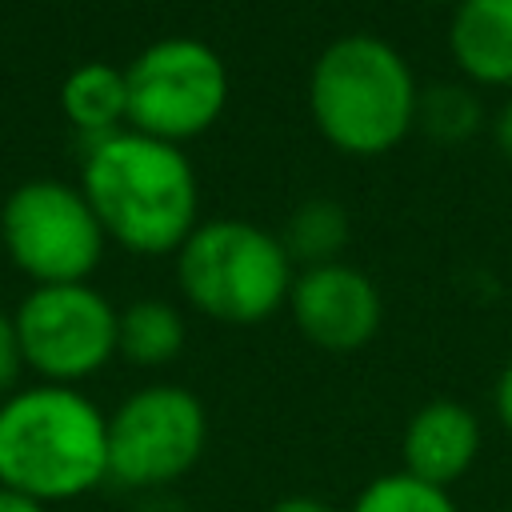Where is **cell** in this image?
Here are the masks:
<instances>
[{"label": "cell", "mask_w": 512, "mask_h": 512, "mask_svg": "<svg viewBox=\"0 0 512 512\" xmlns=\"http://www.w3.org/2000/svg\"><path fill=\"white\" fill-rule=\"evenodd\" d=\"M492 132H496V148L512 160V100L500 108V116H496V128H492Z\"/></svg>", "instance_id": "44dd1931"}, {"label": "cell", "mask_w": 512, "mask_h": 512, "mask_svg": "<svg viewBox=\"0 0 512 512\" xmlns=\"http://www.w3.org/2000/svg\"><path fill=\"white\" fill-rule=\"evenodd\" d=\"M12 264L36 284H84L104 256V228L80 188L60 180L20 184L0 212Z\"/></svg>", "instance_id": "8992f818"}, {"label": "cell", "mask_w": 512, "mask_h": 512, "mask_svg": "<svg viewBox=\"0 0 512 512\" xmlns=\"http://www.w3.org/2000/svg\"><path fill=\"white\" fill-rule=\"evenodd\" d=\"M0 512H48V504H40V500H32V496L0 484Z\"/></svg>", "instance_id": "d6986e66"}, {"label": "cell", "mask_w": 512, "mask_h": 512, "mask_svg": "<svg viewBox=\"0 0 512 512\" xmlns=\"http://www.w3.org/2000/svg\"><path fill=\"white\" fill-rule=\"evenodd\" d=\"M508 512H512V508H508Z\"/></svg>", "instance_id": "603a6c76"}, {"label": "cell", "mask_w": 512, "mask_h": 512, "mask_svg": "<svg viewBox=\"0 0 512 512\" xmlns=\"http://www.w3.org/2000/svg\"><path fill=\"white\" fill-rule=\"evenodd\" d=\"M432 4H444V0H432Z\"/></svg>", "instance_id": "7402d4cb"}, {"label": "cell", "mask_w": 512, "mask_h": 512, "mask_svg": "<svg viewBox=\"0 0 512 512\" xmlns=\"http://www.w3.org/2000/svg\"><path fill=\"white\" fill-rule=\"evenodd\" d=\"M108 480V416L68 384H32L0 400V484L64 504Z\"/></svg>", "instance_id": "7a4b0ae2"}, {"label": "cell", "mask_w": 512, "mask_h": 512, "mask_svg": "<svg viewBox=\"0 0 512 512\" xmlns=\"http://www.w3.org/2000/svg\"><path fill=\"white\" fill-rule=\"evenodd\" d=\"M268 512H336V508L324 504V500H316V496H284Z\"/></svg>", "instance_id": "ffe728a7"}, {"label": "cell", "mask_w": 512, "mask_h": 512, "mask_svg": "<svg viewBox=\"0 0 512 512\" xmlns=\"http://www.w3.org/2000/svg\"><path fill=\"white\" fill-rule=\"evenodd\" d=\"M204 440V404L180 384H148L108 416V480L164 488L196 468Z\"/></svg>", "instance_id": "52a82bcc"}, {"label": "cell", "mask_w": 512, "mask_h": 512, "mask_svg": "<svg viewBox=\"0 0 512 512\" xmlns=\"http://www.w3.org/2000/svg\"><path fill=\"white\" fill-rule=\"evenodd\" d=\"M480 456V420L460 400H428L412 412L400 436V472L452 488Z\"/></svg>", "instance_id": "30bf717a"}, {"label": "cell", "mask_w": 512, "mask_h": 512, "mask_svg": "<svg viewBox=\"0 0 512 512\" xmlns=\"http://www.w3.org/2000/svg\"><path fill=\"white\" fill-rule=\"evenodd\" d=\"M496 416H500V424L512 432V360H508V368H504L500 380H496Z\"/></svg>", "instance_id": "ac0fdd59"}, {"label": "cell", "mask_w": 512, "mask_h": 512, "mask_svg": "<svg viewBox=\"0 0 512 512\" xmlns=\"http://www.w3.org/2000/svg\"><path fill=\"white\" fill-rule=\"evenodd\" d=\"M292 320L308 344L324 352H356L364 348L384 320V304L376 284L352 264H320L304 268L288 292Z\"/></svg>", "instance_id": "9c48e42d"}, {"label": "cell", "mask_w": 512, "mask_h": 512, "mask_svg": "<svg viewBox=\"0 0 512 512\" xmlns=\"http://www.w3.org/2000/svg\"><path fill=\"white\" fill-rule=\"evenodd\" d=\"M448 48L476 84H512V0H460Z\"/></svg>", "instance_id": "8fae6325"}, {"label": "cell", "mask_w": 512, "mask_h": 512, "mask_svg": "<svg viewBox=\"0 0 512 512\" xmlns=\"http://www.w3.org/2000/svg\"><path fill=\"white\" fill-rule=\"evenodd\" d=\"M24 368L44 384H76L116 356L120 312L88 284H36L16 308Z\"/></svg>", "instance_id": "ba28073f"}, {"label": "cell", "mask_w": 512, "mask_h": 512, "mask_svg": "<svg viewBox=\"0 0 512 512\" xmlns=\"http://www.w3.org/2000/svg\"><path fill=\"white\" fill-rule=\"evenodd\" d=\"M20 372H24V352L16 340V320L8 312H0V400L16 392Z\"/></svg>", "instance_id": "e0dca14e"}, {"label": "cell", "mask_w": 512, "mask_h": 512, "mask_svg": "<svg viewBox=\"0 0 512 512\" xmlns=\"http://www.w3.org/2000/svg\"><path fill=\"white\" fill-rule=\"evenodd\" d=\"M60 104H64V116L80 132L104 140V136L116 132L120 120H128V80L112 64H100V60L96 64H80L64 80Z\"/></svg>", "instance_id": "7c38bea8"}, {"label": "cell", "mask_w": 512, "mask_h": 512, "mask_svg": "<svg viewBox=\"0 0 512 512\" xmlns=\"http://www.w3.org/2000/svg\"><path fill=\"white\" fill-rule=\"evenodd\" d=\"M180 292L220 324H260L292 292V260L280 236L248 220H208L176 252Z\"/></svg>", "instance_id": "277c9868"}, {"label": "cell", "mask_w": 512, "mask_h": 512, "mask_svg": "<svg viewBox=\"0 0 512 512\" xmlns=\"http://www.w3.org/2000/svg\"><path fill=\"white\" fill-rule=\"evenodd\" d=\"M480 100L460 84H436L416 100V124L440 144H460L480 128Z\"/></svg>", "instance_id": "9a60e30c"}, {"label": "cell", "mask_w": 512, "mask_h": 512, "mask_svg": "<svg viewBox=\"0 0 512 512\" xmlns=\"http://www.w3.org/2000/svg\"><path fill=\"white\" fill-rule=\"evenodd\" d=\"M184 348V316L164 300H136L120 312L116 352L140 368H160Z\"/></svg>", "instance_id": "4fadbf2b"}, {"label": "cell", "mask_w": 512, "mask_h": 512, "mask_svg": "<svg viewBox=\"0 0 512 512\" xmlns=\"http://www.w3.org/2000/svg\"><path fill=\"white\" fill-rule=\"evenodd\" d=\"M416 80L404 56L380 36L332 40L308 76V108L320 136L348 156H380L416 124Z\"/></svg>", "instance_id": "3957f363"}, {"label": "cell", "mask_w": 512, "mask_h": 512, "mask_svg": "<svg viewBox=\"0 0 512 512\" xmlns=\"http://www.w3.org/2000/svg\"><path fill=\"white\" fill-rule=\"evenodd\" d=\"M348 236H352L348 212L336 200L316 196V200H304L288 216V224L280 232V244H284L292 264L320 268V264H336V256L348 248Z\"/></svg>", "instance_id": "5bb4252c"}, {"label": "cell", "mask_w": 512, "mask_h": 512, "mask_svg": "<svg viewBox=\"0 0 512 512\" xmlns=\"http://www.w3.org/2000/svg\"><path fill=\"white\" fill-rule=\"evenodd\" d=\"M348 512H460L448 488H432L408 472H384L360 488Z\"/></svg>", "instance_id": "2e32d148"}, {"label": "cell", "mask_w": 512, "mask_h": 512, "mask_svg": "<svg viewBox=\"0 0 512 512\" xmlns=\"http://www.w3.org/2000/svg\"><path fill=\"white\" fill-rule=\"evenodd\" d=\"M124 80L132 132H144L164 144H180L208 132L228 104L224 60L192 36L148 44L128 64Z\"/></svg>", "instance_id": "5b68a950"}, {"label": "cell", "mask_w": 512, "mask_h": 512, "mask_svg": "<svg viewBox=\"0 0 512 512\" xmlns=\"http://www.w3.org/2000/svg\"><path fill=\"white\" fill-rule=\"evenodd\" d=\"M80 192L104 236L140 256L180 252L196 228V172L176 144L112 132L88 148Z\"/></svg>", "instance_id": "6da1fadb"}]
</instances>
